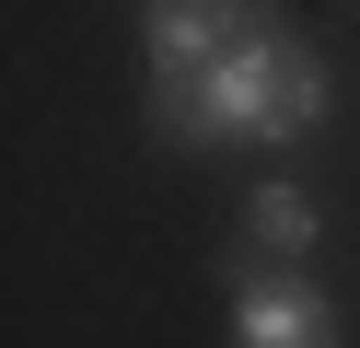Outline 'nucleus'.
Masks as SVG:
<instances>
[{
	"label": "nucleus",
	"instance_id": "nucleus-4",
	"mask_svg": "<svg viewBox=\"0 0 360 348\" xmlns=\"http://www.w3.org/2000/svg\"><path fill=\"white\" fill-rule=\"evenodd\" d=\"M244 255H267V267H302L314 255V198L290 174H267L256 198H244Z\"/></svg>",
	"mask_w": 360,
	"mask_h": 348
},
{
	"label": "nucleus",
	"instance_id": "nucleus-2",
	"mask_svg": "<svg viewBox=\"0 0 360 348\" xmlns=\"http://www.w3.org/2000/svg\"><path fill=\"white\" fill-rule=\"evenodd\" d=\"M244 0H140V46H151V93H186L221 46L244 35Z\"/></svg>",
	"mask_w": 360,
	"mask_h": 348
},
{
	"label": "nucleus",
	"instance_id": "nucleus-3",
	"mask_svg": "<svg viewBox=\"0 0 360 348\" xmlns=\"http://www.w3.org/2000/svg\"><path fill=\"white\" fill-rule=\"evenodd\" d=\"M233 348H349V325H337V302L314 290V278H244L233 302Z\"/></svg>",
	"mask_w": 360,
	"mask_h": 348
},
{
	"label": "nucleus",
	"instance_id": "nucleus-1",
	"mask_svg": "<svg viewBox=\"0 0 360 348\" xmlns=\"http://www.w3.org/2000/svg\"><path fill=\"white\" fill-rule=\"evenodd\" d=\"M337 105L326 58H314L290 23H244L233 46H221L210 70H198L186 93H151V116H163V139H186V151H233V139H256V151H290V139H314Z\"/></svg>",
	"mask_w": 360,
	"mask_h": 348
}]
</instances>
